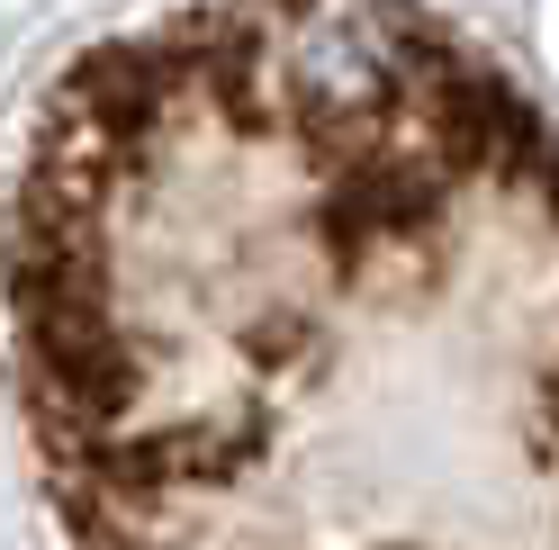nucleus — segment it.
<instances>
[{"label": "nucleus", "instance_id": "obj_1", "mask_svg": "<svg viewBox=\"0 0 559 550\" xmlns=\"http://www.w3.org/2000/svg\"><path fill=\"white\" fill-rule=\"evenodd\" d=\"M63 550H559V127L425 0H171L0 181Z\"/></svg>", "mask_w": 559, "mask_h": 550}]
</instances>
